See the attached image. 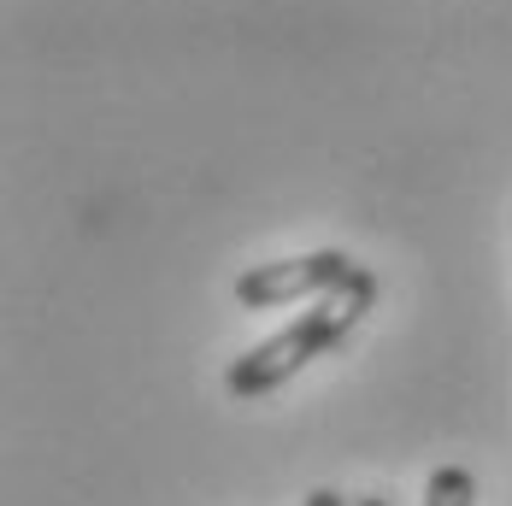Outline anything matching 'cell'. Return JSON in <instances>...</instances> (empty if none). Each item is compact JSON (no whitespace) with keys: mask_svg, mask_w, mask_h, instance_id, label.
Masks as SVG:
<instances>
[{"mask_svg":"<svg viewBox=\"0 0 512 506\" xmlns=\"http://www.w3.org/2000/svg\"><path fill=\"white\" fill-rule=\"evenodd\" d=\"M307 506H348V501H342L336 489H312V495H307Z\"/></svg>","mask_w":512,"mask_h":506,"instance_id":"obj_4","label":"cell"},{"mask_svg":"<svg viewBox=\"0 0 512 506\" xmlns=\"http://www.w3.org/2000/svg\"><path fill=\"white\" fill-rule=\"evenodd\" d=\"M424 506H477V477L465 465H436L424 483Z\"/></svg>","mask_w":512,"mask_h":506,"instance_id":"obj_3","label":"cell"},{"mask_svg":"<svg viewBox=\"0 0 512 506\" xmlns=\"http://www.w3.org/2000/svg\"><path fill=\"white\" fill-rule=\"evenodd\" d=\"M377 301V277L371 271H348L330 295H318V301L289 324V330H277L271 342H259L254 354L230 359V371H224V383H230V395H242V401H259V395H271V389H283L295 371H307L318 354H330L336 342H348V330H354L359 318L371 312Z\"/></svg>","mask_w":512,"mask_h":506,"instance_id":"obj_1","label":"cell"},{"mask_svg":"<svg viewBox=\"0 0 512 506\" xmlns=\"http://www.w3.org/2000/svg\"><path fill=\"white\" fill-rule=\"evenodd\" d=\"M354 271V259L336 248H318V253H301V259H277V265H254L236 277V301L242 306H289V301H318L330 295L342 277Z\"/></svg>","mask_w":512,"mask_h":506,"instance_id":"obj_2","label":"cell"}]
</instances>
